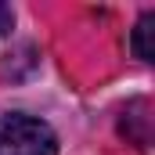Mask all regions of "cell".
<instances>
[{"label": "cell", "instance_id": "6da1fadb", "mask_svg": "<svg viewBox=\"0 0 155 155\" xmlns=\"http://www.w3.org/2000/svg\"><path fill=\"white\" fill-rule=\"evenodd\" d=\"M58 137L36 116L0 112V155H54Z\"/></svg>", "mask_w": 155, "mask_h": 155}, {"label": "cell", "instance_id": "3957f363", "mask_svg": "<svg viewBox=\"0 0 155 155\" xmlns=\"http://www.w3.org/2000/svg\"><path fill=\"white\" fill-rule=\"evenodd\" d=\"M7 29H11V7L0 4V33H7Z\"/></svg>", "mask_w": 155, "mask_h": 155}, {"label": "cell", "instance_id": "7a4b0ae2", "mask_svg": "<svg viewBox=\"0 0 155 155\" xmlns=\"http://www.w3.org/2000/svg\"><path fill=\"white\" fill-rule=\"evenodd\" d=\"M155 11H144L141 18H137V25H134V51H137V58L141 61H155Z\"/></svg>", "mask_w": 155, "mask_h": 155}]
</instances>
